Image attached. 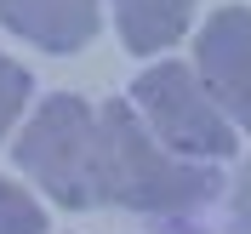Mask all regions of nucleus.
I'll use <instances>...</instances> for the list:
<instances>
[{
  "label": "nucleus",
  "mask_w": 251,
  "mask_h": 234,
  "mask_svg": "<svg viewBox=\"0 0 251 234\" xmlns=\"http://www.w3.org/2000/svg\"><path fill=\"white\" fill-rule=\"evenodd\" d=\"M194 17V0H114V23H120L126 52L154 57V52L177 46Z\"/></svg>",
  "instance_id": "nucleus-6"
},
{
  "label": "nucleus",
  "mask_w": 251,
  "mask_h": 234,
  "mask_svg": "<svg viewBox=\"0 0 251 234\" xmlns=\"http://www.w3.org/2000/svg\"><path fill=\"white\" fill-rule=\"evenodd\" d=\"M29 92H34L29 69L0 52V143L12 137V126H17V114H23V103H29Z\"/></svg>",
  "instance_id": "nucleus-8"
},
{
  "label": "nucleus",
  "mask_w": 251,
  "mask_h": 234,
  "mask_svg": "<svg viewBox=\"0 0 251 234\" xmlns=\"http://www.w3.org/2000/svg\"><path fill=\"white\" fill-rule=\"evenodd\" d=\"M126 103L149 126V137L160 149H172L177 160L205 166V160H228L240 149L234 120L211 103V92L194 75V63H154V69H143Z\"/></svg>",
  "instance_id": "nucleus-3"
},
{
  "label": "nucleus",
  "mask_w": 251,
  "mask_h": 234,
  "mask_svg": "<svg viewBox=\"0 0 251 234\" xmlns=\"http://www.w3.org/2000/svg\"><path fill=\"white\" fill-rule=\"evenodd\" d=\"M166 234H205V229H166Z\"/></svg>",
  "instance_id": "nucleus-10"
},
{
  "label": "nucleus",
  "mask_w": 251,
  "mask_h": 234,
  "mask_svg": "<svg viewBox=\"0 0 251 234\" xmlns=\"http://www.w3.org/2000/svg\"><path fill=\"white\" fill-rule=\"evenodd\" d=\"M234 223H240V234H251V166L234 183Z\"/></svg>",
  "instance_id": "nucleus-9"
},
{
  "label": "nucleus",
  "mask_w": 251,
  "mask_h": 234,
  "mask_svg": "<svg viewBox=\"0 0 251 234\" xmlns=\"http://www.w3.org/2000/svg\"><path fill=\"white\" fill-rule=\"evenodd\" d=\"M97 131H103V206L183 217V211H194L217 194V172L160 149L131 103H103Z\"/></svg>",
  "instance_id": "nucleus-1"
},
{
  "label": "nucleus",
  "mask_w": 251,
  "mask_h": 234,
  "mask_svg": "<svg viewBox=\"0 0 251 234\" xmlns=\"http://www.w3.org/2000/svg\"><path fill=\"white\" fill-rule=\"evenodd\" d=\"M0 234H46V211L34 194H23L17 183L0 177Z\"/></svg>",
  "instance_id": "nucleus-7"
},
{
  "label": "nucleus",
  "mask_w": 251,
  "mask_h": 234,
  "mask_svg": "<svg viewBox=\"0 0 251 234\" xmlns=\"http://www.w3.org/2000/svg\"><path fill=\"white\" fill-rule=\"evenodd\" d=\"M194 75L234 131H251V6H223L194 40Z\"/></svg>",
  "instance_id": "nucleus-4"
},
{
  "label": "nucleus",
  "mask_w": 251,
  "mask_h": 234,
  "mask_svg": "<svg viewBox=\"0 0 251 234\" xmlns=\"http://www.w3.org/2000/svg\"><path fill=\"white\" fill-rule=\"evenodd\" d=\"M12 155L57 206H69V211L103 206V131H97V109L86 97L69 92L46 97L23 120V137L12 143Z\"/></svg>",
  "instance_id": "nucleus-2"
},
{
  "label": "nucleus",
  "mask_w": 251,
  "mask_h": 234,
  "mask_svg": "<svg viewBox=\"0 0 251 234\" xmlns=\"http://www.w3.org/2000/svg\"><path fill=\"white\" fill-rule=\"evenodd\" d=\"M0 23L40 52H80L97 34V0H0Z\"/></svg>",
  "instance_id": "nucleus-5"
}]
</instances>
